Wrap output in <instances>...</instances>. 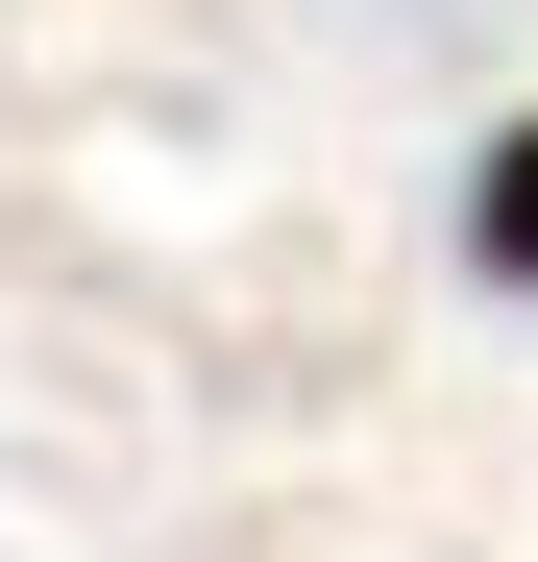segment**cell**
<instances>
[{"label": "cell", "instance_id": "6da1fadb", "mask_svg": "<svg viewBox=\"0 0 538 562\" xmlns=\"http://www.w3.org/2000/svg\"><path fill=\"white\" fill-rule=\"evenodd\" d=\"M466 245L514 269V294H538V123H490V171H466Z\"/></svg>", "mask_w": 538, "mask_h": 562}]
</instances>
